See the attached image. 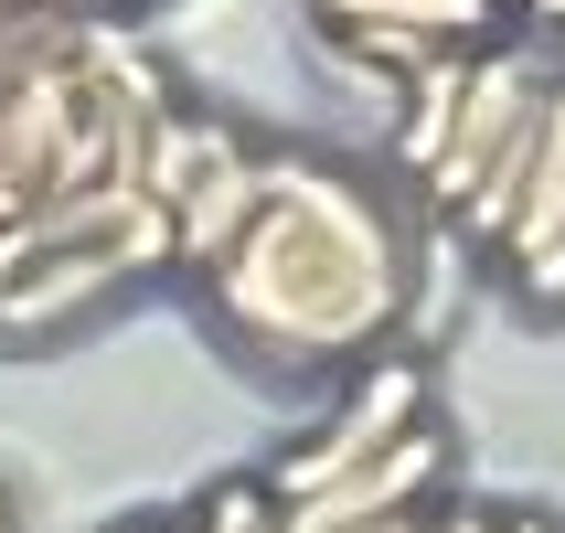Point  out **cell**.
<instances>
[{
  "mask_svg": "<svg viewBox=\"0 0 565 533\" xmlns=\"http://www.w3.org/2000/svg\"><path fill=\"white\" fill-rule=\"evenodd\" d=\"M150 267L128 246H96V235H32V224H0V342H43V331H75L86 310H107L118 288H139Z\"/></svg>",
  "mask_w": 565,
  "mask_h": 533,
  "instance_id": "2",
  "label": "cell"
},
{
  "mask_svg": "<svg viewBox=\"0 0 565 533\" xmlns=\"http://www.w3.org/2000/svg\"><path fill=\"white\" fill-rule=\"evenodd\" d=\"M502 533H555V523H544V512H502Z\"/></svg>",
  "mask_w": 565,
  "mask_h": 533,
  "instance_id": "11",
  "label": "cell"
},
{
  "mask_svg": "<svg viewBox=\"0 0 565 533\" xmlns=\"http://www.w3.org/2000/svg\"><path fill=\"white\" fill-rule=\"evenodd\" d=\"M150 533H171V523H150Z\"/></svg>",
  "mask_w": 565,
  "mask_h": 533,
  "instance_id": "14",
  "label": "cell"
},
{
  "mask_svg": "<svg viewBox=\"0 0 565 533\" xmlns=\"http://www.w3.org/2000/svg\"><path fill=\"white\" fill-rule=\"evenodd\" d=\"M256 203H267V150H256L246 128L214 118V150H203V171H192L182 203H171V267L214 278L224 256H235V235L256 224Z\"/></svg>",
  "mask_w": 565,
  "mask_h": 533,
  "instance_id": "6",
  "label": "cell"
},
{
  "mask_svg": "<svg viewBox=\"0 0 565 533\" xmlns=\"http://www.w3.org/2000/svg\"><path fill=\"white\" fill-rule=\"evenodd\" d=\"M459 107H470V54H438V64H416L406 86H395V160H406L416 192H427V171L459 139Z\"/></svg>",
  "mask_w": 565,
  "mask_h": 533,
  "instance_id": "8",
  "label": "cell"
},
{
  "mask_svg": "<svg viewBox=\"0 0 565 533\" xmlns=\"http://www.w3.org/2000/svg\"><path fill=\"white\" fill-rule=\"evenodd\" d=\"M203 299L224 342L267 374L352 363L406 320V224L363 171L267 150V203L235 235V256L203 278Z\"/></svg>",
  "mask_w": 565,
  "mask_h": 533,
  "instance_id": "1",
  "label": "cell"
},
{
  "mask_svg": "<svg viewBox=\"0 0 565 533\" xmlns=\"http://www.w3.org/2000/svg\"><path fill=\"white\" fill-rule=\"evenodd\" d=\"M416 416H438V384H427V363H416V352H374V363L342 384L331 427H310V438H299L278 470H267V491H278V502H299V491H320V480L363 470L374 448H395V438H406Z\"/></svg>",
  "mask_w": 565,
  "mask_h": 533,
  "instance_id": "3",
  "label": "cell"
},
{
  "mask_svg": "<svg viewBox=\"0 0 565 533\" xmlns=\"http://www.w3.org/2000/svg\"><path fill=\"white\" fill-rule=\"evenodd\" d=\"M544 96H555V86H544V64L523 54V43H480V54H470V107H459V139H448V160L427 171V203H438V214H459V203L480 192V171H491V160H502L512 139L544 118Z\"/></svg>",
  "mask_w": 565,
  "mask_h": 533,
  "instance_id": "4",
  "label": "cell"
},
{
  "mask_svg": "<svg viewBox=\"0 0 565 533\" xmlns=\"http://www.w3.org/2000/svg\"><path fill=\"white\" fill-rule=\"evenodd\" d=\"M491 267L512 278V299H523V310H565V86H555V107H544L534 192H523L512 235L491 246Z\"/></svg>",
  "mask_w": 565,
  "mask_h": 533,
  "instance_id": "7",
  "label": "cell"
},
{
  "mask_svg": "<svg viewBox=\"0 0 565 533\" xmlns=\"http://www.w3.org/2000/svg\"><path fill=\"white\" fill-rule=\"evenodd\" d=\"M448 416H416L395 448H374L363 470L342 480H320V491H299V502H278L288 533H342V523H384V512H406V502H448Z\"/></svg>",
  "mask_w": 565,
  "mask_h": 533,
  "instance_id": "5",
  "label": "cell"
},
{
  "mask_svg": "<svg viewBox=\"0 0 565 533\" xmlns=\"http://www.w3.org/2000/svg\"><path fill=\"white\" fill-rule=\"evenodd\" d=\"M0 533H11V512H0Z\"/></svg>",
  "mask_w": 565,
  "mask_h": 533,
  "instance_id": "13",
  "label": "cell"
},
{
  "mask_svg": "<svg viewBox=\"0 0 565 533\" xmlns=\"http://www.w3.org/2000/svg\"><path fill=\"white\" fill-rule=\"evenodd\" d=\"M534 22H565V0H534Z\"/></svg>",
  "mask_w": 565,
  "mask_h": 533,
  "instance_id": "12",
  "label": "cell"
},
{
  "mask_svg": "<svg viewBox=\"0 0 565 533\" xmlns=\"http://www.w3.org/2000/svg\"><path fill=\"white\" fill-rule=\"evenodd\" d=\"M192 533H288V523H278V491H267V480H224L214 512H203Z\"/></svg>",
  "mask_w": 565,
  "mask_h": 533,
  "instance_id": "10",
  "label": "cell"
},
{
  "mask_svg": "<svg viewBox=\"0 0 565 533\" xmlns=\"http://www.w3.org/2000/svg\"><path fill=\"white\" fill-rule=\"evenodd\" d=\"M86 22H96V0H0V96L22 75H43L54 54H75Z\"/></svg>",
  "mask_w": 565,
  "mask_h": 533,
  "instance_id": "9",
  "label": "cell"
}]
</instances>
